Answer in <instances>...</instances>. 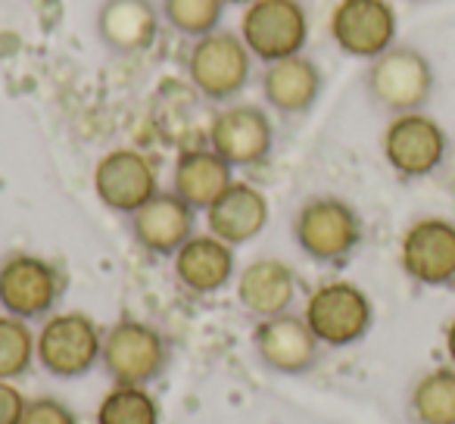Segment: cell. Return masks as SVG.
I'll list each match as a JSON object with an SVG mask.
<instances>
[{"mask_svg": "<svg viewBox=\"0 0 455 424\" xmlns=\"http://www.w3.org/2000/svg\"><path fill=\"white\" fill-rule=\"evenodd\" d=\"M396 10L387 0H337L328 20L331 41L340 53L368 63L396 44Z\"/></svg>", "mask_w": 455, "mask_h": 424, "instance_id": "cell-10", "label": "cell"}, {"mask_svg": "<svg viewBox=\"0 0 455 424\" xmlns=\"http://www.w3.org/2000/svg\"><path fill=\"white\" fill-rule=\"evenodd\" d=\"M20 424H78L76 412L57 396H38L28 399Z\"/></svg>", "mask_w": 455, "mask_h": 424, "instance_id": "cell-26", "label": "cell"}, {"mask_svg": "<svg viewBox=\"0 0 455 424\" xmlns=\"http://www.w3.org/2000/svg\"><path fill=\"white\" fill-rule=\"evenodd\" d=\"M434 84L436 76L430 60L409 44H393L365 69L368 100L390 116L421 113L434 97Z\"/></svg>", "mask_w": 455, "mask_h": 424, "instance_id": "cell-2", "label": "cell"}, {"mask_svg": "<svg viewBox=\"0 0 455 424\" xmlns=\"http://www.w3.org/2000/svg\"><path fill=\"white\" fill-rule=\"evenodd\" d=\"M241 38L253 60L278 63L297 57L309 41V13L303 0H253L243 7Z\"/></svg>", "mask_w": 455, "mask_h": 424, "instance_id": "cell-8", "label": "cell"}, {"mask_svg": "<svg viewBox=\"0 0 455 424\" xmlns=\"http://www.w3.org/2000/svg\"><path fill=\"white\" fill-rule=\"evenodd\" d=\"M399 262L411 281L446 287L455 281V222L440 216L418 219L399 244Z\"/></svg>", "mask_w": 455, "mask_h": 424, "instance_id": "cell-13", "label": "cell"}, {"mask_svg": "<svg viewBox=\"0 0 455 424\" xmlns=\"http://www.w3.org/2000/svg\"><path fill=\"white\" fill-rule=\"evenodd\" d=\"M188 78L194 91L209 103H231L241 97L253 76V53L243 44L241 32L215 28L190 44Z\"/></svg>", "mask_w": 455, "mask_h": 424, "instance_id": "cell-3", "label": "cell"}, {"mask_svg": "<svg viewBox=\"0 0 455 424\" xmlns=\"http://www.w3.org/2000/svg\"><path fill=\"white\" fill-rule=\"evenodd\" d=\"M209 147L231 169H250L272 156L275 125L272 116L256 103H231L219 109L209 125Z\"/></svg>", "mask_w": 455, "mask_h": 424, "instance_id": "cell-11", "label": "cell"}, {"mask_svg": "<svg viewBox=\"0 0 455 424\" xmlns=\"http://www.w3.org/2000/svg\"><path fill=\"white\" fill-rule=\"evenodd\" d=\"M362 235H365L362 216L343 196H309L293 216V241L312 262L322 266L347 262L359 250Z\"/></svg>", "mask_w": 455, "mask_h": 424, "instance_id": "cell-1", "label": "cell"}, {"mask_svg": "<svg viewBox=\"0 0 455 424\" xmlns=\"http://www.w3.org/2000/svg\"><path fill=\"white\" fill-rule=\"evenodd\" d=\"M409 412L418 424H455V368L421 374L409 393Z\"/></svg>", "mask_w": 455, "mask_h": 424, "instance_id": "cell-22", "label": "cell"}, {"mask_svg": "<svg viewBox=\"0 0 455 424\" xmlns=\"http://www.w3.org/2000/svg\"><path fill=\"white\" fill-rule=\"evenodd\" d=\"M228 4H237V7H247V4H253V0H225V7Z\"/></svg>", "mask_w": 455, "mask_h": 424, "instance_id": "cell-29", "label": "cell"}, {"mask_svg": "<svg viewBox=\"0 0 455 424\" xmlns=\"http://www.w3.org/2000/svg\"><path fill=\"white\" fill-rule=\"evenodd\" d=\"M324 91L318 63L306 53L278 60L262 69V97L281 116H306Z\"/></svg>", "mask_w": 455, "mask_h": 424, "instance_id": "cell-17", "label": "cell"}, {"mask_svg": "<svg viewBox=\"0 0 455 424\" xmlns=\"http://www.w3.org/2000/svg\"><path fill=\"white\" fill-rule=\"evenodd\" d=\"M35 334L28 322L16 316H0V380H13L32 368Z\"/></svg>", "mask_w": 455, "mask_h": 424, "instance_id": "cell-25", "label": "cell"}, {"mask_svg": "<svg viewBox=\"0 0 455 424\" xmlns=\"http://www.w3.org/2000/svg\"><path fill=\"white\" fill-rule=\"evenodd\" d=\"M97 424H159V405L147 387L116 384L97 409Z\"/></svg>", "mask_w": 455, "mask_h": 424, "instance_id": "cell-24", "label": "cell"}, {"mask_svg": "<svg viewBox=\"0 0 455 424\" xmlns=\"http://www.w3.org/2000/svg\"><path fill=\"white\" fill-rule=\"evenodd\" d=\"M159 16L178 35L196 41L221 28L225 0H159Z\"/></svg>", "mask_w": 455, "mask_h": 424, "instance_id": "cell-23", "label": "cell"}, {"mask_svg": "<svg viewBox=\"0 0 455 424\" xmlns=\"http://www.w3.org/2000/svg\"><path fill=\"white\" fill-rule=\"evenodd\" d=\"M100 365L113 378V384L147 387L169 365V343L153 324L119 318L103 331Z\"/></svg>", "mask_w": 455, "mask_h": 424, "instance_id": "cell-4", "label": "cell"}, {"mask_svg": "<svg viewBox=\"0 0 455 424\" xmlns=\"http://www.w3.org/2000/svg\"><path fill=\"white\" fill-rule=\"evenodd\" d=\"M380 150H384L387 165L399 178L415 181V178H427L440 169L449 150V138L440 122L430 119L421 109V113L393 116L380 138Z\"/></svg>", "mask_w": 455, "mask_h": 424, "instance_id": "cell-9", "label": "cell"}, {"mask_svg": "<svg viewBox=\"0 0 455 424\" xmlns=\"http://www.w3.org/2000/svg\"><path fill=\"white\" fill-rule=\"evenodd\" d=\"M446 356H449V365L455 368V318L449 322V328H446Z\"/></svg>", "mask_w": 455, "mask_h": 424, "instance_id": "cell-28", "label": "cell"}, {"mask_svg": "<svg viewBox=\"0 0 455 424\" xmlns=\"http://www.w3.org/2000/svg\"><path fill=\"white\" fill-rule=\"evenodd\" d=\"M94 194L107 209L119 216H132L150 196L159 194L156 165L150 156L134 147H116L97 163L94 169Z\"/></svg>", "mask_w": 455, "mask_h": 424, "instance_id": "cell-12", "label": "cell"}, {"mask_svg": "<svg viewBox=\"0 0 455 424\" xmlns=\"http://www.w3.org/2000/svg\"><path fill=\"white\" fill-rule=\"evenodd\" d=\"M293 300H297V275L284 260L262 256V260L250 262L237 278V303L256 322L291 312Z\"/></svg>", "mask_w": 455, "mask_h": 424, "instance_id": "cell-19", "label": "cell"}, {"mask_svg": "<svg viewBox=\"0 0 455 424\" xmlns=\"http://www.w3.org/2000/svg\"><path fill=\"white\" fill-rule=\"evenodd\" d=\"M231 172L235 169H231L212 147H184L175 159L172 190H175L194 212H206V209L235 184Z\"/></svg>", "mask_w": 455, "mask_h": 424, "instance_id": "cell-20", "label": "cell"}, {"mask_svg": "<svg viewBox=\"0 0 455 424\" xmlns=\"http://www.w3.org/2000/svg\"><path fill=\"white\" fill-rule=\"evenodd\" d=\"M194 225L196 212L175 190H159L128 216L134 244L153 256H175L194 237Z\"/></svg>", "mask_w": 455, "mask_h": 424, "instance_id": "cell-16", "label": "cell"}, {"mask_svg": "<svg viewBox=\"0 0 455 424\" xmlns=\"http://www.w3.org/2000/svg\"><path fill=\"white\" fill-rule=\"evenodd\" d=\"M303 318L322 347L340 349L359 343L371 331L374 306L353 281H328L309 293Z\"/></svg>", "mask_w": 455, "mask_h": 424, "instance_id": "cell-6", "label": "cell"}, {"mask_svg": "<svg viewBox=\"0 0 455 424\" xmlns=\"http://www.w3.org/2000/svg\"><path fill=\"white\" fill-rule=\"evenodd\" d=\"M26 403L28 399H22V393L10 380H0V424H20Z\"/></svg>", "mask_w": 455, "mask_h": 424, "instance_id": "cell-27", "label": "cell"}, {"mask_svg": "<svg viewBox=\"0 0 455 424\" xmlns=\"http://www.w3.org/2000/svg\"><path fill=\"white\" fill-rule=\"evenodd\" d=\"M268 225V200L253 184L235 181L206 209V228L219 241L241 247L262 235Z\"/></svg>", "mask_w": 455, "mask_h": 424, "instance_id": "cell-18", "label": "cell"}, {"mask_svg": "<svg viewBox=\"0 0 455 424\" xmlns=\"http://www.w3.org/2000/svg\"><path fill=\"white\" fill-rule=\"evenodd\" d=\"M159 4L153 0H100L94 16V35L113 57L147 53L159 38Z\"/></svg>", "mask_w": 455, "mask_h": 424, "instance_id": "cell-15", "label": "cell"}, {"mask_svg": "<svg viewBox=\"0 0 455 424\" xmlns=\"http://www.w3.org/2000/svg\"><path fill=\"white\" fill-rule=\"evenodd\" d=\"M175 278L196 297L219 293L235 278V247L215 235H194L175 256Z\"/></svg>", "mask_w": 455, "mask_h": 424, "instance_id": "cell-21", "label": "cell"}, {"mask_svg": "<svg viewBox=\"0 0 455 424\" xmlns=\"http://www.w3.org/2000/svg\"><path fill=\"white\" fill-rule=\"evenodd\" d=\"M66 293V275L35 253H10L0 260V309L22 322L53 316Z\"/></svg>", "mask_w": 455, "mask_h": 424, "instance_id": "cell-5", "label": "cell"}, {"mask_svg": "<svg viewBox=\"0 0 455 424\" xmlns=\"http://www.w3.org/2000/svg\"><path fill=\"white\" fill-rule=\"evenodd\" d=\"M253 349L262 365L275 374H306L318 365L322 356V343L297 312L256 322Z\"/></svg>", "mask_w": 455, "mask_h": 424, "instance_id": "cell-14", "label": "cell"}, {"mask_svg": "<svg viewBox=\"0 0 455 424\" xmlns=\"http://www.w3.org/2000/svg\"><path fill=\"white\" fill-rule=\"evenodd\" d=\"M103 331L84 312H53L35 337V359L53 378H82L97 368Z\"/></svg>", "mask_w": 455, "mask_h": 424, "instance_id": "cell-7", "label": "cell"}]
</instances>
